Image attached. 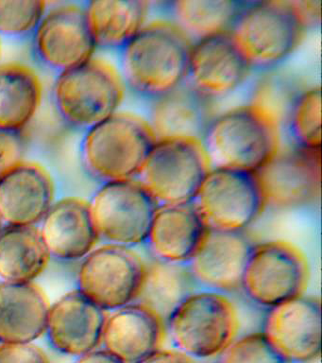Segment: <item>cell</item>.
I'll use <instances>...</instances> for the list:
<instances>
[{"label":"cell","mask_w":322,"mask_h":363,"mask_svg":"<svg viewBox=\"0 0 322 363\" xmlns=\"http://www.w3.org/2000/svg\"><path fill=\"white\" fill-rule=\"evenodd\" d=\"M25 144L24 132L0 130V176L24 160Z\"/></svg>","instance_id":"32"},{"label":"cell","mask_w":322,"mask_h":363,"mask_svg":"<svg viewBox=\"0 0 322 363\" xmlns=\"http://www.w3.org/2000/svg\"><path fill=\"white\" fill-rule=\"evenodd\" d=\"M89 204L100 238L131 248L146 242L159 206L137 179L103 183Z\"/></svg>","instance_id":"10"},{"label":"cell","mask_w":322,"mask_h":363,"mask_svg":"<svg viewBox=\"0 0 322 363\" xmlns=\"http://www.w3.org/2000/svg\"><path fill=\"white\" fill-rule=\"evenodd\" d=\"M251 72L229 33L192 43L186 82L212 101L240 89Z\"/></svg>","instance_id":"15"},{"label":"cell","mask_w":322,"mask_h":363,"mask_svg":"<svg viewBox=\"0 0 322 363\" xmlns=\"http://www.w3.org/2000/svg\"><path fill=\"white\" fill-rule=\"evenodd\" d=\"M75 363H125L110 352L105 350H94L81 356Z\"/></svg>","instance_id":"36"},{"label":"cell","mask_w":322,"mask_h":363,"mask_svg":"<svg viewBox=\"0 0 322 363\" xmlns=\"http://www.w3.org/2000/svg\"><path fill=\"white\" fill-rule=\"evenodd\" d=\"M140 363H197V362L175 349L163 348Z\"/></svg>","instance_id":"35"},{"label":"cell","mask_w":322,"mask_h":363,"mask_svg":"<svg viewBox=\"0 0 322 363\" xmlns=\"http://www.w3.org/2000/svg\"><path fill=\"white\" fill-rule=\"evenodd\" d=\"M321 153L281 146L255 172L265 208L292 210L315 203L321 196Z\"/></svg>","instance_id":"13"},{"label":"cell","mask_w":322,"mask_h":363,"mask_svg":"<svg viewBox=\"0 0 322 363\" xmlns=\"http://www.w3.org/2000/svg\"><path fill=\"white\" fill-rule=\"evenodd\" d=\"M262 334L289 363H308L321 352V303L301 295L270 308Z\"/></svg>","instance_id":"14"},{"label":"cell","mask_w":322,"mask_h":363,"mask_svg":"<svg viewBox=\"0 0 322 363\" xmlns=\"http://www.w3.org/2000/svg\"><path fill=\"white\" fill-rule=\"evenodd\" d=\"M175 350L196 359L219 357L240 328L233 301L219 291H197L186 298L166 323Z\"/></svg>","instance_id":"6"},{"label":"cell","mask_w":322,"mask_h":363,"mask_svg":"<svg viewBox=\"0 0 322 363\" xmlns=\"http://www.w3.org/2000/svg\"><path fill=\"white\" fill-rule=\"evenodd\" d=\"M54 193L49 172L23 160L0 176V218L8 225H35L54 203Z\"/></svg>","instance_id":"18"},{"label":"cell","mask_w":322,"mask_h":363,"mask_svg":"<svg viewBox=\"0 0 322 363\" xmlns=\"http://www.w3.org/2000/svg\"><path fill=\"white\" fill-rule=\"evenodd\" d=\"M197 286L188 264L154 258L146 261L145 277L135 302L151 309L166 323L178 306L197 291Z\"/></svg>","instance_id":"27"},{"label":"cell","mask_w":322,"mask_h":363,"mask_svg":"<svg viewBox=\"0 0 322 363\" xmlns=\"http://www.w3.org/2000/svg\"><path fill=\"white\" fill-rule=\"evenodd\" d=\"M0 363H52L46 352L30 343H1Z\"/></svg>","instance_id":"33"},{"label":"cell","mask_w":322,"mask_h":363,"mask_svg":"<svg viewBox=\"0 0 322 363\" xmlns=\"http://www.w3.org/2000/svg\"><path fill=\"white\" fill-rule=\"evenodd\" d=\"M49 248L35 225H7L0 231V278L30 283L46 269Z\"/></svg>","instance_id":"26"},{"label":"cell","mask_w":322,"mask_h":363,"mask_svg":"<svg viewBox=\"0 0 322 363\" xmlns=\"http://www.w3.org/2000/svg\"><path fill=\"white\" fill-rule=\"evenodd\" d=\"M2 223H4V221H2L1 218H0V231L4 228V227H2Z\"/></svg>","instance_id":"37"},{"label":"cell","mask_w":322,"mask_h":363,"mask_svg":"<svg viewBox=\"0 0 322 363\" xmlns=\"http://www.w3.org/2000/svg\"><path fill=\"white\" fill-rule=\"evenodd\" d=\"M254 245L246 232L209 229L188 266L197 283L209 291H237L241 289L243 274Z\"/></svg>","instance_id":"16"},{"label":"cell","mask_w":322,"mask_h":363,"mask_svg":"<svg viewBox=\"0 0 322 363\" xmlns=\"http://www.w3.org/2000/svg\"><path fill=\"white\" fill-rule=\"evenodd\" d=\"M146 104L145 119L156 141H200L214 116V101L203 96L188 82Z\"/></svg>","instance_id":"19"},{"label":"cell","mask_w":322,"mask_h":363,"mask_svg":"<svg viewBox=\"0 0 322 363\" xmlns=\"http://www.w3.org/2000/svg\"><path fill=\"white\" fill-rule=\"evenodd\" d=\"M43 88L38 73L19 62L0 65V130L24 132L40 107Z\"/></svg>","instance_id":"25"},{"label":"cell","mask_w":322,"mask_h":363,"mask_svg":"<svg viewBox=\"0 0 322 363\" xmlns=\"http://www.w3.org/2000/svg\"><path fill=\"white\" fill-rule=\"evenodd\" d=\"M211 166L200 141H155L137 180L158 206L190 203Z\"/></svg>","instance_id":"7"},{"label":"cell","mask_w":322,"mask_h":363,"mask_svg":"<svg viewBox=\"0 0 322 363\" xmlns=\"http://www.w3.org/2000/svg\"><path fill=\"white\" fill-rule=\"evenodd\" d=\"M209 229L246 232L265 209L255 173L211 169L192 201Z\"/></svg>","instance_id":"9"},{"label":"cell","mask_w":322,"mask_h":363,"mask_svg":"<svg viewBox=\"0 0 322 363\" xmlns=\"http://www.w3.org/2000/svg\"><path fill=\"white\" fill-rule=\"evenodd\" d=\"M219 363H289L270 345L264 335L236 337L222 352Z\"/></svg>","instance_id":"31"},{"label":"cell","mask_w":322,"mask_h":363,"mask_svg":"<svg viewBox=\"0 0 322 363\" xmlns=\"http://www.w3.org/2000/svg\"><path fill=\"white\" fill-rule=\"evenodd\" d=\"M125 87L117 68L95 58L56 75L52 98L59 116L73 129L86 130L118 112Z\"/></svg>","instance_id":"5"},{"label":"cell","mask_w":322,"mask_h":363,"mask_svg":"<svg viewBox=\"0 0 322 363\" xmlns=\"http://www.w3.org/2000/svg\"><path fill=\"white\" fill-rule=\"evenodd\" d=\"M30 38L36 61L56 75L92 59L97 48L84 2L47 6Z\"/></svg>","instance_id":"12"},{"label":"cell","mask_w":322,"mask_h":363,"mask_svg":"<svg viewBox=\"0 0 322 363\" xmlns=\"http://www.w3.org/2000/svg\"><path fill=\"white\" fill-rule=\"evenodd\" d=\"M284 130L290 145L321 150V89L319 85L301 88L285 116Z\"/></svg>","instance_id":"29"},{"label":"cell","mask_w":322,"mask_h":363,"mask_svg":"<svg viewBox=\"0 0 322 363\" xmlns=\"http://www.w3.org/2000/svg\"><path fill=\"white\" fill-rule=\"evenodd\" d=\"M291 4L305 31L319 27L321 18V1H291Z\"/></svg>","instance_id":"34"},{"label":"cell","mask_w":322,"mask_h":363,"mask_svg":"<svg viewBox=\"0 0 322 363\" xmlns=\"http://www.w3.org/2000/svg\"><path fill=\"white\" fill-rule=\"evenodd\" d=\"M243 4L236 0H177L163 8L166 19L194 43L229 33Z\"/></svg>","instance_id":"28"},{"label":"cell","mask_w":322,"mask_h":363,"mask_svg":"<svg viewBox=\"0 0 322 363\" xmlns=\"http://www.w3.org/2000/svg\"><path fill=\"white\" fill-rule=\"evenodd\" d=\"M40 232L50 255L64 260L87 257L100 238L89 201L72 197L52 204L42 220Z\"/></svg>","instance_id":"22"},{"label":"cell","mask_w":322,"mask_h":363,"mask_svg":"<svg viewBox=\"0 0 322 363\" xmlns=\"http://www.w3.org/2000/svg\"><path fill=\"white\" fill-rule=\"evenodd\" d=\"M146 261L131 247L108 243L93 250L79 272L80 291L105 311L134 303Z\"/></svg>","instance_id":"11"},{"label":"cell","mask_w":322,"mask_h":363,"mask_svg":"<svg viewBox=\"0 0 322 363\" xmlns=\"http://www.w3.org/2000/svg\"><path fill=\"white\" fill-rule=\"evenodd\" d=\"M192 43L171 21L146 23L117 51V72L125 89L146 102L185 84Z\"/></svg>","instance_id":"1"},{"label":"cell","mask_w":322,"mask_h":363,"mask_svg":"<svg viewBox=\"0 0 322 363\" xmlns=\"http://www.w3.org/2000/svg\"><path fill=\"white\" fill-rule=\"evenodd\" d=\"M305 33L291 1H244L229 31L251 72L278 69Z\"/></svg>","instance_id":"3"},{"label":"cell","mask_w":322,"mask_h":363,"mask_svg":"<svg viewBox=\"0 0 322 363\" xmlns=\"http://www.w3.org/2000/svg\"><path fill=\"white\" fill-rule=\"evenodd\" d=\"M282 123L250 104L214 115L200 143L211 169L255 173L281 147Z\"/></svg>","instance_id":"2"},{"label":"cell","mask_w":322,"mask_h":363,"mask_svg":"<svg viewBox=\"0 0 322 363\" xmlns=\"http://www.w3.org/2000/svg\"><path fill=\"white\" fill-rule=\"evenodd\" d=\"M84 133L81 163L103 183L135 180L156 141L146 119L130 113H115Z\"/></svg>","instance_id":"4"},{"label":"cell","mask_w":322,"mask_h":363,"mask_svg":"<svg viewBox=\"0 0 322 363\" xmlns=\"http://www.w3.org/2000/svg\"><path fill=\"white\" fill-rule=\"evenodd\" d=\"M108 313L80 289L64 295L50 306L47 332L61 353L84 356L103 342Z\"/></svg>","instance_id":"17"},{"label":"cell","mask_w":322,"mask_h":363,"mask_svg":"<svg viewBox=\"0 0 322 363\" xmlns=\"http://www.w3.org/2000/svg\"><path fill=\"white\" fill-rule=\"evenodd\" d=\"M208 230L192 203L159 206L146 243L156 259L188 264Z\"/></svg>","instance_id":"21"},{"label":"cell","mask_w":322,"mask_h":363,"mask_svg":"<svg viewBox=\"0 0 322 363\" xmlns=\"http://www.w3.org/2000/svg\"><path fill=\"white\" fill-rule=\"evenodd\" d=\"M166 323L151 309L132 303L108 313L103 343L125 363H140L163 348Z\"/></svg>","instance_id":"20"},{"label":"cell","mask_w":322,"mask_h":363,"mask_svg":"<svg viewBox=\"0 0 322 363\" xmlns=\"http://www.w3.org/2000/svg\"><path fill=\"white\" fill-rule=\"evenodd\" d=\"M50 305L36 284H0V342L30 343L46 333Z\"/></svg>","instance_id":"23"},{"label":"cell","mask_w":322,"mask_h":363,"mask_svg":"<svg viewBox=\"0 0 322 363\" xmlns=\"http://www.w3.org/2000/svg\"><path fill=\"white\" fill-rule=\"evenodd\" d=\"M49 3L0 1V38L19 40L32 37Z\"/></svg>","instance_id":"30"},{"label":"cell","mask_w":322,"mask_h":363,"mask_svg":"<svg viewBox=\"0 0 322 363\" xmlns=\"http://www.w3.org/2000/svg\"><path fill=\"white\" fill-rule=\"evenodd\" d=\"M309 266L301 250L284 240L255 244L242 278L241 291L256 305L271 308L304 295Z\"/></svg>","instance_id":"8"},{"label":"cell","mask_w":322,"mask_h":363,"mask_svg":"<svg viewBox=\"0 0 322 363\" xmlns=\"http://www.w3.org/2000/svg\"><path fill=\"white\" fill-rule=\"evenodd\" d=\"M96 47L117 51L148 23L151 3L141 0L84 1Z\"/></svg>","instance_id":"24"}]
</instances>
